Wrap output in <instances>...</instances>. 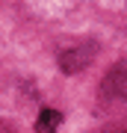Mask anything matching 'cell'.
Here are the masks:
<instances>
[{"mask_svg": "<svg viewBox=\"0 0 127 133\" xmlns=\"http://www.w3.org/2000/svg\"><path fill=\"white\" fill-rule=\"evenodd\" d=\"M59 124H62V112L59 109H42L38 118H36V130L38 133H53Z\"/></svg>", "mask_w": 127, "mask_h": 133, "instance_id": "cell-3", "label": "cell"}, {"mask_svg": "<svg viewBox=\"0 0 127 133\" xmlns=\"http://www.w3.org/2000/svg\"><path fill=\"white\" fill-rule=\"evenodd\" d=\"M124 133H127V130H124Z\"/></svg>", "mask_w": 127, "mask_h": 133, "instance_id": "cell-4", "label": "cell"}, {"mask_svg": "<svg viewBox=\"0 0 127 133\" xmlns=\"http://www.w3.org/2000/svg\"><path fill=\"white\" fill-rule=\"evenodd\" d=\"M95 44H77V48H68V50H62L59 53V68L65 74H74V71H80V68H86L92 62L95 56Z\"/></svg>", "mask_w": 127, "mask_h": 133, "instance_id": "cell-1", "label": "cell"}, {"mask_svg": "<svg viewBox=\"0 0 127 133\" xmlns=\"http://www.w3.org/2000/svg\"><path fill=\"white\" fill-rule=\"evenodd\" d=\"M104 89L115 98H127V59L112 65L106 71V80H104Z\"/></svg>", "mask_w": 127, "mask_h": 133, "instance_id": "cell-2", "label": "cell"}]
</instances>
